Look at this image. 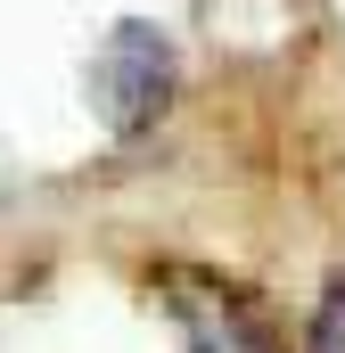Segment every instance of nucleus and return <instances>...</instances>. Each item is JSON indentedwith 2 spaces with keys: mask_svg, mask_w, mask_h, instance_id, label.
<instances>
[{
  "mask_svg": "<svg viewBox=\"0 0 345 353\" xmlns=\"http://www.w3.org/2000/svg\"><path fill=\"white\" fill-rule=\"evenodd\" d=\"M172 90H181V58H172L165 33H157L148 17L107 25V41H99V58H90V99H99L107 132H115V140H148V132L165 123Z\"/></svg>",
  "mask_w": 345,
  "mask_h": 353,
  "instance_id": "obj_1",
  "label": "nucleus"
},
{
  "mask_svg": "<svg viewBox=\"0 0 345 353\" xmlns=\"http://www.w3.org/2000/svg\"><path fill=\"white\" fill-rule=\"evenodd\" d=\"M165 304L181 321V353H288L279 312L222 271H165Z\"/></svg>",
  "mask_w": 345,
  "mask_h": 353,
  "instance_id": "obj_2",
  "label": "nucleus"
},
{
  "mask_svg": "<svg viewBox=\"0 0 345 353\" xmlns=\"http://www.w3.org/2000/svg\"><path fill=\"white\" fill-rule=\"evenodd\" d=\"M304 353H345V271L321 279V296L304 312Z\"/></svg>",
  "mask_w": 345,
  "mask_h": 353,
  "instance_id": "obj_3",
  "label": "nucleus"
}]
</instances>
